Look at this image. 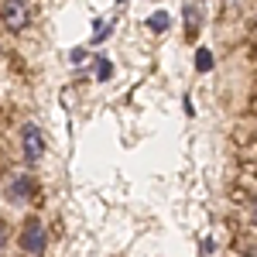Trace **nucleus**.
<instances>
[{
	"mask_svg": "<svg viewBox=\"0 0 257 257\" xmlns=\"http://www.w3.org/2000/svg\"><path fill=\"white\" fill-rule=\"evenodd\" d=\"M196 65H199V72H206V69L213 65V55H209V52L202 48V52H199V55H196Z\"/></svg>",
	"mask_w": 257,
	"mask_h": 257,
	"instance_id": "0eeeda50",
	"label": "nucleus"
},
{
	"mask_svg": "<svg viewBox=\"0 0 257 257\" xmlns=\"http://www.w3.org/2000/svg\"><path fill=\"white\" fill-rule=\"evenodd\" d=\"M96 79H110V62H96Z\"/></svg>",
	"mask_w": 257,
	"mask_h": 257,
	"instance_id": "1a4fd4ad",
	"label": "nucleus"
},
{
	"mask_svg": "<svg viewBox=\"0 0 257 257\" xmlns=\"http://www.w3.org/2000/svg\"><path fill=\"white\" fill-rule=\"evenodd\" d=\"M21 155L28 165H38L45 155H48V138H45V131H41L35 120H28L24 127H21Z\"/></svg>",
	"mask_w": 257,
	"mask_h": 257,
	"instance_id": "f03ea898",
	"label": "nucleus"
},
{
	"mask_svg": "<svg viewBox=\"0 0 257 257\" xmlns=\"http://www.w3.org/2000/svg\"><path fill=\"white\" fill-rule=\"evenodd\" d=\"M185 18H189V38H196V35H199V24H202V21H199V11H196V7H189V11H185Z\"/></svg>",
	"mask_w": 257,
	"mask_h": 257,
	"instance_id": "39448f33",
	"label": "nucleus"
},
{
	"mask_svg": "<svg viewBox=\"0 0 257 257\" xmlns=\"http://www.w3.org/2000/svg\"><path fill=\"white\" fill-rule=\"evenodd\" d=\"M148 24H151V31H165V28H168V14H165V11H158L155 18L148 21Z\"/></svg>",
	"mask_w": 257,
	"mask_h": 257,
	"instance_id": "423d86ee",
	"label": "nucleus"
},
{
	"mask_svg": "<svg viewBox=\"0 0 257 257\" xmlns=\"http://www.w3.org/2000/svg\"><path fill=\"white\" fill-rule=\"evenodd\" d=\"M31 4L28 0H0V21H4V28L7 31H14V35H21V31H28V24H31Z\"/></svg>",
	"mask_w": 257,
	"mask_h": 257,
	"instance_id": "7ed1b4c3",
	"label": "nucleus"
},
{
	"mask_svg": "<svg viewBox=\"0 0 257 257\" xmlns=\"http://www.w3.org/2000/svg\"><path fill=\"white\" fill-rule=\"evenodd\" d=\"M7 243H11V226H7V223L0 219V254L7 250Z\"/></svg>",
	"mask_w": 257,
	"mask_h": 257,
	"instance_id": "6e6552de",
	"label": "nucleus"
},
{
	"mask_svg": "<svg viewBox=\"0 0 257 257\" xmlns=\"http://www.w3.org/2000/svg\"><path fill=\"white\" fill-rule=\"evenodd\" d=\"M18 247L28 257H45V247H48V237H45V223L41 216H28L21 223V233H18Z\"/></svg>",
	"mask_w": 257,
	"mask_h": 257,
	"instance_id": "f257e3e1",
	"label": "nucleus"
},
{
	"mask_svg": "<svg viewBox=\"0 0 257 257\" xmlns=\"http://www.w3.org/2000/svg\"><path fill=\"white\" fill-rule=\"evenodd\" d=\"M250 219H254V226H257V199H254V206H250Z\"/></svg>",
	"mask_w": 257,
	"mask_h": 257,
	"instance_id": "9d476101",
	"label": "nucleus"
},
{
	"mask_svg": "<svg viewBox=\"0 0 257 257\" xmlns=\"http://www.w3.org/2000/svg\"><path fill=\"white\" fill-rule=\"evenodd\" d=\"M35 192H38V185H35V178H31V175L11 178V189H7V196L14 199V202H31V199H35Z\"/></svg>",
	"mask_w": 257,
	"mask_h": 257,
	"instance_id": "20e7f679",
	"label": "nucleus"
}]
</instances>
